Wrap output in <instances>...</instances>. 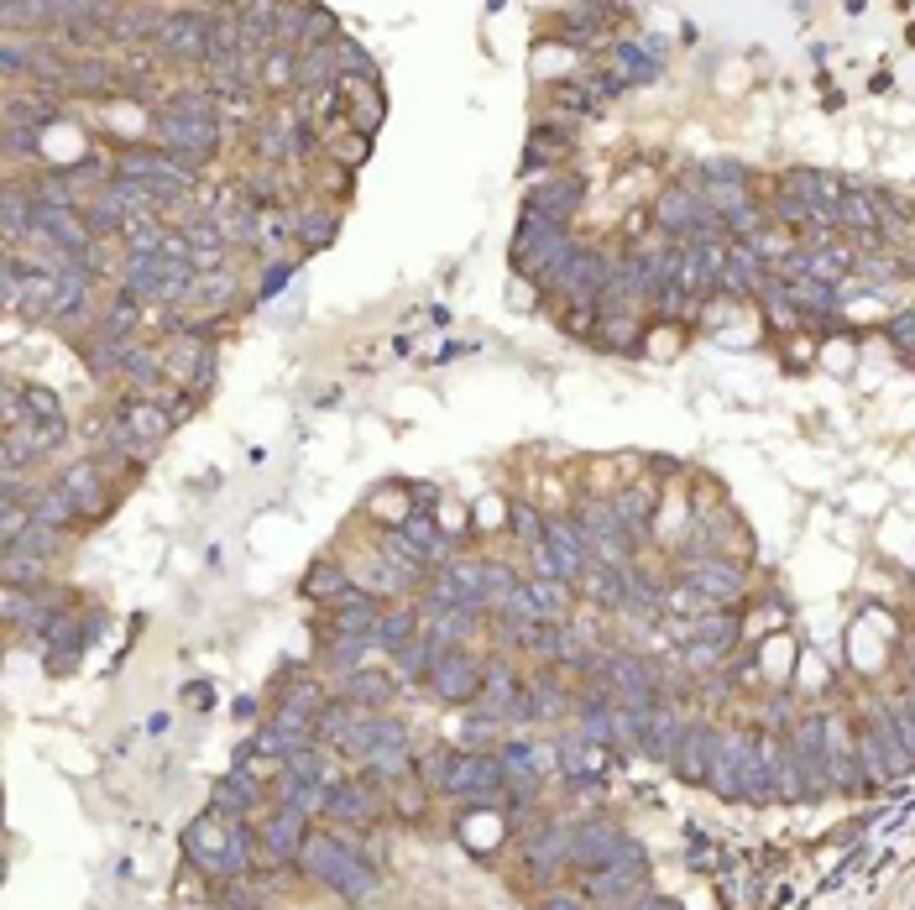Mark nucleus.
Here are the masks:
<instances>
[{
	"label": "nucleus",
	"mask_w": 915,
	"mask_h": 910,
	"mask_svg": "<svg viewBox=\"0 0 915 910\" xmlns=\"http://www.w3.org/2000/svg\"><path fill=\"white\" fill-rule=\"evenodd\" d=\"M194 278L199 272L188 262H173V257H126L120 262V288L141 304H184Z\"/></svg>",
	"instance_id": "1"
},
{
	"label": "nucleus",
	"mask_w": 915,
	"mask_h": 910,
	"mask_svg": "<svg viewBox=\"0 0 915 910\" xmlns=\"http://www.w3.org/2000/svg\"><path fill=\"white\" fill-rule=\"evenodd\" d=\"M304 863L325 879V885H335L346 900H372V889H377V879H372V868L356 859L351 853V842L346 838H329V832H320V838H309L304 842Z\"/></svg>",
	"instance_id": "2"
},
{
	"label": "nucleus",
	"mask_w": 915,
	"mask_h": 910,
	"mask_svg": "<svg viewBox=\"0 0 915 910\" xmlns=\"http://www.w3.org/2000/svg\"><path fill=\"white\" fill-rule=\"evenodd\" d=\"M116 178H131V184H147L163 205H184L194 194V168H184L178 158H163V152H120L116 158Z\"/></svg>",
	"instance_id": "3"
},
{
	"label": "nucleus",
	"mask_w": 915,
	"mask_h": 910,
	"mask_svg": "<svg viewBox=\"0 0 915 910\" xmlns=\"http://www.w3.org/2000/svg\"><path fill=\"white\" fill-rule=\"evenodd\" d=\"M711 785L722 795H758V785H769V780H764V759H758V743H749V738L717 743Z\"/></svg>",
	"instance_id": "4"
},
{
	"label": "nucleus",
	"mask_w": 915,
	"mask_h": 910,
	"mask_svg": "<svg viewBox=\"0 0 915 910\" xmlns=\"http://www.w3.org/2000/svg\"><path fill=\"white\" fill-rule=\"evenodd\" d=\"M644 863V853H638V842H628L612 821H587L581 832H576V842H570V863L576 868H607V863Z\"/></svg>",
	"instance_id": "5"
},
{
	"label": "nucleus",
	"mask_w": 915,
	"mask_h": 910,
	"mask_svg": "<svg viewBox=\"0 0 915 910\" xmlns=\"http://www.w3.org/2000/svg\"><path fill=\"white\" fill-rule=\"evenodd\" d=\"M487 602V575H482V560H450L445 571L435 575V592H429V607L435 612H450V607H482Z\"/></svg>",
	"instance_id": "6"
},
{
	"label": "nucleus",
	"mask_w": 915,
	"mask_h": 910,
	"mask_svg": "<svg viewBox=\"0 0 915 910\" xmlns=\"http://www.w3.org/2000/svg\"><path fill=\"white\" fill-rule=\"evenodd\" d=\"M158 137H163V147L184 163V168H199V163L215 152V142H220L215 120H188V116H173V110L158 116Z\"/></svg>",
	"instance_id": "7"
},
{
	"label": "nucleus",
	"mask_w": 915,
	"mask_h": 910,
	"mask_svg": "<svg viewBox=\"0 0 915 910\" xmlns=\"http://www.w3.org/2000/svg\"><path fill=\"white\" fill-rule=\"evenodd\" d=\"M502 785H508L502 759H487V754H461L445 774V791L461 795V801H497Z\"/></svg>",
	"instance_id": "8"
},
{
	"label": "nucleus",
	"mask_w": 915,
	"mask_h": 910,
	"mask_svg": "<svg viewBox=\"0 0 915 910\" xmlns=\"http://www.w3.org/2000/svg\"><path fill=\"white\" fill-rule=\"evenodd\" d=\"M158 48L167 58H205L210 63V11H178V16H163L158 26Z\"/></svg>",
	"instance_id": "9"
},
{
	"label": "nucleus",
	"mask_w": 915,
	"mask_h": 910,
	"mask_svg": "<svg viewBox=\"0 0 915 910\" xmlns=\"http://www.w3.org/2000/svg\"><path fill=\"white\" fill-rule=\"evenodd\" d=\"M607 283H612V262H607V257H602V252H576V257L565 262V272L549 288L570 293L576 304H602Z\"/></svg>",
	"instance_id": "10"
},
{
	"label": "nucleus",
	"mask_w": 915,
	"mask_h": 910,
	"mask_svg": "<svg viewBox=\"0 0 915 910\" xmlns=\"http://www.w3.org/2000/svg\"><path fill=\"white\" fill-rule=\"evenodd\" d=\"M257 147H262V158H267V163H288V158L309 152L304 116H299V110H273V116L257 126Z\"/></svg>",
	"instance_id": "11"
},
{
	"label": "nucleus",
	"mask_w": 915,
	"mask_h": 910,
	"mask_svg": "<svg viewBox=\"0 0 915 910\" xmlns=\"http://www.w3.org/2000/svg\"><path fill=\"white\" fill-rule=\"evenodd\" d=\"M435 691L445 696V701H471L476 686H482V670H476V660H471L466 649H445V654H435Z\"/></svg>",
	"instance_id": "12"
},
{
	"label": "nucleus",
	"mask_w": 915,
	"mask_h": 910,
	"mask_svg": "<svg viewBox=\"0 0 915 910\" xmlns=\"http://www.w3.org/2000/svg\"><path fill=\"white\" fill-rule=\"evenodd\" d=\"M685 586H696L706 602H732L743 592V571L732 560H717V555H702L685 565Z\"/></svg>",
	"instance_id": "13"
},
{
	"label": "nucleus",
	"mask_w": 915,
	"mask_h": 910,
	"mask_svg": "<svg viewBox=\"0 0 915 910\" xmlns=\"http://www.w3.org/2000/svg\"><path fill=\"white\" fill-rule=\"evenodd\" d=\"M184 241H188V267L199 272V278H210V272H225V236H220V225L210 215H194L184 225Z\"/></svg>",
	"instance_id": "14"
},
{
	"label": "nucleus",
	"mask_w": 915,
	"mask_h": 910,
	"mask_svg": "<svg viewBox=\"0 0 915 910\" xmlns=\"http://www.w3.org/2000/svg\"><path fill=\"white\" fill-rule=\"evenodd\" d=\"M377 623H382V607H377V597H367V592H346V597L329 607V628H335V639H372Z\"/></svg>",
	"instance_id": "15"
},
{
	"label": "nucleus",
	"mask_w": 915,
	"mask_h": 910,
	"mask_svg": "<svg viewBox=\"0 0 915 910\" xmlns=\"http://www.w3.org/2000/svg\"><path fill=\"white\" fill-rule=\"evenodd\" d=\"M717 733H711V727H702V722H691V727H685L681 733V743H675V754H670V759H675V769H681L685 780H711V765H717Z\"/></svg>",
	"instance_id": "16"
},
{
	"label": "nucleus",
	"mask_w": 915,
	"mask_h": 910,
	"mask_svg": "<svg viewBox=\"0 0 915 910\" xmlns=\"http://www.w3.org/2000/svg\"><path fill=\"white\" fill-rule=\"evenodd\" d=\"M576 205H581V178H549V184H540V189L529 194L523 215H540V220H549V225H565Z\"/></svg>",
	"instance_id": "17"
},
{
	"label": "nucleus",
	"mask_w": 915,
	"mask_h": 910,
	"mask_svg": "<svg viewBox=\"0 0 915 910\" xmlns=\"http://www.w3.org/2000/svg\"><path fill=\"white\" fill-rule=\"evenodd\" d=\"M231 832H235V821H231V827H220V816H199V821L188 827V853H194L199 863H210V868H220V874H225Z\"/></svg>",
	"instance_id": "18"
},
{
	"label": "nucleus",
	"mask_w": 915,
	"mask_h": 910,
	"mask_svg": "<svg viewBox=\"0 0 915 910\" xmlns=\"http://www.w3.org/2000/svg\"><path fill=\"white\" fill-rule=\"evenodd\" d=\"M58 487L73 498L79 513H90V518L94 513H105V481H100V466H94V460H73L69 471L58 477Z\"/></svg>",
	"instance_id": "19"
},
{
	"label": "nucleus",
	"mask_w": 915,
	"mask_h": 910,
	"mask_svg": "<svg viewBox=\"0 0 915 910\" xmlns=\"http://www.w3.org/2000/svg\"><path fill=\"white\" fill-rule=\"evenodd\" d=\"M210 220L220 225L225 246H257V225H262V210L246 205V199H231V205H215Z\"/></svg>",
	"instance_id": "20"
},
{
	"label": "nucleus",
	"mask_w": 915,
	"mask_h": 910,
	"mask_svg": "<svg viewBox=\"0 0 915 910\" xmlns=\"http://www.w3.org/2000/svg\"><path fill=\"white\" fill-rule=\"evenodd\" d=\"M351 586H356V592H367V597H398V592H408L414 581H408V575H403L387 555H377V560H361V565H356Z\"/></svg>",
	"instance_id": "21"
},
{
	"label": "nucleus",
	"mask_w": 915,
	"mask_h": 910,
	"mask_svg": "<svg viewBox=\"0 0 915 910\" xmlns=\"http://www.w3.org/2000/svg\"><path fill=\"white\" fill-rule=\"evenodd\" d=\"M262 842H267V853L273 859H293V853H304V812H293V806H282L267 827H262Z\"/></svg>",
	"instance_id": "22"
},
{
	"label": "nucleus",
	"mask_w": 915,
	"mask_h": 910,
	"mask_svg": "<svg viewBox=\"0 0 915 910\" xmlns=\"http://www.w3.org/2000/svg\"><path fill=\"white\" fill-rule=\"evenodd\" d=\"M785 194L800 199L806 210H822V205H837V199H843V184L826 178V173H816V168H796L790 178H785Z\"/></svg>",
	"instance_id": "23"
},
{
	"label": "nucleus",
	"mask_w": 915,
	"mask_h": 910,
	"mask_svg": "<svg viewBox=\"0 0 915 910\" xmlns=\"http://www.w3.org/2000/svg\"><path fill=\"white\" fill-rule=\"evenodd\" d=\"M722 288H732V293H749V288L764 283V262L753 257L749 241H738V246H728L722 252V278H717Z\"/></svg>",
	"instance_id": "24"
},
{
	"label": "nucleus",
	"mask_w": 915,
	"mask_h": 910,
	"mask_svg": "<svg viewBox=\"0 0 915 910\" xmlns=\"http://www.w3.org/2000/svg\"><path fill=\"white\" fill-rule=\"evenodd\" d=\"M638 874L644 868H623V863H607V868H591V879H587V895L591 900H612V906L623 910V900L638 889Z\"/></svg>",
	"instance_id": "25"
},
{
	"label": "nucleus",
	"mask_w": 915,
	"mask_h": 910,
	"mask_svg": "<svg viewBox=\"0 0 915 910\" xmlns=\"http://www.w3.org/2000/svg\"><path fill=\"white\" fill-rule=\"evenodd\" d=\"M194 314H220L235 304V278L231 272H210V278H194V288H188L184 299Z\"/></svg>",
	"instance_id": "26"
},
{
	"label": "nucleus",
	"mask_w": 915,
	"mask_h": 910,
	"mask_svg": "<svg viewBox=\"0 0 915 910\" xmlns=\"http://www.w3.org/2000/svg\"><path fill=\"white\" fill-rule=\"evenodd\" d=\"M476 633V618H471L466 607H450V612H440L435 618V628H429V644H435V654H445V649H461Z\"/></svg>",
	"instance_id": "27"
},
{
	"label": "nucleus",
	"mask_w": 915,
	"mask_h": 910,
	"mask_svg": "<svg viewBox=\"0 0 915 910\" xmlns=\"http://www.w3.org/2000/svg\"><path fill=\"white\" fill-rule=\"evenodd\" d=\"M581 592H587L591 602H602V607H628V575L607 571V565H591L587 581H581Z\"/></svg>",
	"instance_id": "28"
},
{
	"label": "nucleus",
	"mask_w": 915,
	"mask_h": 910,
	"mask_svg": "<svg viewBox=\"0 0 915 910\" xmlns=\"http://www.w3.org/2000/svg\"><path fill=\"white\" fill-rule=\"evenodd\" d=\"M529 592H534V602H540V618H544V623H565V607H570V581H560V575H534V581H529Z\"/></svg>",
	"instance_id": "29"
},
{
	"label": "nucleus",
	"mask_w": 915,
	"mask_h": 910,
	"mask_svg": "<svg viewBox=\"0 0 915 910\" xmlns=\"http://www.w3.org/2000/svg\"><path fill=\"white\" fill-rule=\"evenodd\" d=\"M299 69H304V52L273 48L262 58V84H267V90H299Z\"/></svg>",
	"instance_id": "30"
},
{
	"label": "nucleus",
	"mask_w": 915,
	"mask_h": 910,
	"mask_svg": "<svg viewBox=\"0 0 915 910\" xmlns=\"http://www.w3.org/2000/svg\"><path fill=\"white\" fill-rule=\"evenodd\" d=\"M32 518L47 528H69L73 518H79V508H73V498L63 487H43V492L32 498Z\"/></svg>",
	"instance_id": "31"
},
{
	"label": "nucleus",
	"mask_w": 915,
	"mask_h": 910,
	"mask_svg": "<svg viewBox=\"0 0 915 910\" xmlns=\"http://www.w3.org/2000/svg\"><path fill=\"white\" fill-rule=\"evenodd\" d=\"M0 575H5V586H43L47 560H43V555H32V550H5Z\"/></svg>",
	"instance_id": "32"
},
{
	"label": "nucleus",
	"mask_w": 915,
	"mask_h": 910,
	"mask_svg": "<svg viewBox=\"0 0 915 910\" xmlns=\"http://www.w3.org/2000/svg\"><path fill=\"white\" fill-rule=\"evenodd\" d=\"M252 806H257V780H252V774H246V780H241V774L220 780V791H215V812H225L235 821V816L252 812Z\"/></svg>",
	"instance_id": "33"
},
{
	"label": "nucleus",
	"mask_w": 915,
	"mask_h": 910,
	"mask_svg": "<svg viewBox=\"0 0 915 910\" xmlns=\"http://www.w3.org/2000/svg\"><path fill=\"white\" fill-rule=\"evenodd\" d=\"M869 738H873V748H879V759H884V769H890V774H900V769L911 765L915 754L911 748H905V743H900V733H894V722L890 718H879L869 727Z\"/></svg>",
	"instance_id": "34"
},
{
	"label": "nucleus",
	"mask_w": 915,
	"mask_h": 910,
	"mask_svg": "<svg viewBox=\"0 0 915 910\" xmlns=\"http://www.w3.org/2000/svg\"><path fill=\"white\" fill-rule=\"evenodd\" d=\"M26 424H43V430H69V419H63V408L53 398V387H26Z\"/></svg>",
	"instance_id": "35"
},
{
	"label": "nucleus",
	"mask_w": 915,
	"mask_h": 910,
	"mask_svg": "<svg viewBox=\"0 0 915 910\" xmlns=\"http://www.w3.org/2000/svg\"><path fill=\"white\" fill-rule=\"evenodd\" d=\"M617 84H649L659 73V63H655V52H644V43H623L617 48Z\"/></svg>",
	"instance_id": "36"
},
{
	"label": "nucleus",
	"mask_w": 915,
	"mask_h": 910,
	"mask_svg": "<svg viewBox=\"0 0 915 910\" xmlns=\"http://www.w3.org/2000/svg\"><path fill=\"white\" fill-rule=\"evenodd\" d=\"M570 842H576V832H570V827H549V832H544V842H534L529 863H534L540 874H549V868H555L560 859H570Z\"/></svg>",
	"instance_id": "37"
},
{
	"label": "nucleus",
	"mask_w": 915,
	"mask_h": 910,
	"mask_svg": "<svg viewBox=\"0 0 915 910\" xmlns=\"http://www.w3.org/2000/svg\"><path fill=\"white\" fill-rule=\"evenodd\" d=\"M137 314H141V299H131V293H120L116 304L105 310V319H100V336L131 340V330H137Z\"/></svg>",
	"instance_id": "38"
},
{
	"label": "nucleus",
	"mask_w": 915,
	"mask_h": 910,
	"mask_svg": "<svg viewBox=\"0 0 915 910\" xmlns=\"http://www.w3.org/2000/svg\"><path fill=\"white\" fill-rule=\"evenodd\" d=\"M329 816H340V821L372 816V785H340V791L329 795Z\"/></svg>",
	"instance_id": "39"
},
{
	"label": "nucleus",
	"mask_w": 915,
	"mask_h": 910,
	"mask_svg": "<svg viewBox=\"0 0 915 910\" xmlns=\"http://www.w3.org/2000/svg\"><path fill=\"white\" fill-rule=\"evenodd\" d=\"M785 293H790V304L796 310H832L843 293L832 283H816V278H800V283H785Z\"/></svg>",
	"instance_id": "40"
},
{
	"label": "nucleus",
	"mask_w": 915,
	"mask_h": 910,
	"mask_svg": "<svg viewBox=\"0 0 915 910\" xmlns=\"http://www.w3.org/2000/svg\"><path fill=\"white\" fill-rule=\"evenodd\" d=\"M414 612L408 607H393V612H382V623H377V644L382 649H403V644H414Z\"/></svg>",
	"instance_id": "41"
},
{
	"label": "nucleus",
	"mask_w": 915,
	"mask_h": 910,
	"mask_svg": "<svg viewBox=\"0 0 915 910\" xmlns=\"http://www.w3.org/2000/svg\"><path fill=\"white\" fill-rule=\"evenodd\" d=\"M879 199H869V194H858V189H847L843 194V220L847 225H858V231H869V236H879Z\"/></svg>",
	"instance_id": "42"
},
{
	"label": "nucleus",
	"mask_w": 915,
	"mask_h": 910,
	"mask_svg": "<svg viewBox=\"0 0 915 910\" xmlns=\"http://www.w3.org/2000/svg\"><path fill=\"white\" fill-rule=\"evenodd\" d=\"M681 722L670 718V712H649V727H644V743H649V754H675V743H681Z\"/></svg>",
	"instance_id": "43"
},
{
	"label": "nucleus",
	"mask_w": 915,
	"mask_h": 910,
	"mask_svg": "<svg viewBox=\"0 0 915 910\" xmlns=\"http://www.w3.org/2000/svg\"><path fill=\"white\" fill-rule=\"evenodd\" d=\"M329 236H335V215L329 210H299V241H304L309 252L329 246Z\"/></svg>",
	"instance_id": "44"
},
{
	"label": "nucleus",
	"mask_w": 915,
	"mask_h": 910,
	"mask_svg": "<svg viewBox=\"0 0 915 910\" xmlns=\"http://www.w3.org/2000/svg\"><path fill=\"white\" fill-rule=\"evenodd\" d=\"M346 592H351V575L340 571V565H314V575H309V597L340 602Z\"/></svg>",
	"instance_id": "45"
},
{
	"label": "nucleus",
	"mask_w": 915,
	"mask_h": 910,
	"mask_svg": "<svg viewBox=\"0 0 915 910\" xmlns=\"http://www.w3.org/2000/svg\"><path fill=\"white\" fill-rule=\"evenodd\" d=\"M26 528H32V508H22V503L0 508V539H5V550H16V545H22Z\"/></svg>",
	"instance_id": "46"
},
{
	"label": "nucleus",
	"mask_w": 915,
	"mask_h": 910,
	"mask_svg": "<svg viewBox=\"0 0 915 910\" xmlns=\"http://www.w3.org/2000/svg\"><path fill=\"white\" fill-rule=\"evenodd\" d=\"M16 550H32V555H43V560H53V555L63 550V528H47V524L32 518V528H26V539L16 545Z\"/></svg>",
	"instance_id": "47"
},
{
	"label": "nucleus",
	"mask_w": 915,
	"mask_h": 910,
	"mask_svg": "<svg viewBox=\"0 0 915 910\" xmlns=\"http://www.w3.org/2000/svg\"><path fill=\"white\" fill-rule=\"evenodd\" d=\"M602 325H607V330H602V346H612V351H623V346H634V340H638V319L628 310L607 314Z\"/></svg>",
	"instance_id": "48"
},
{
	"label": "nucleus",
	"mask_w": 915,
	"mask_h": 910,
	"mask_svg": "<svg viewBox=\"0 0 915 910\" xmlns=\"http://www.w3.org/2000/svg\"><path fill=\"white\" fill-rule=\"evenodd\" d=\"M581 524H587L591 534H628V524L617 518V503H587L581 508Z\"/></svg>",
	"instance_id": "49"
},
{
	"label": "nucleus",
	"mask_w": 915,
	"mask_h": 910,
	"mask_svg": "<svg viewBox=\"0 0 915 910\" xmlns=\"http://www.w3.org/2000/svg\"><path fill=\"white\" fill-rule=\"evenodd\" d=\"M398 670L403 675H429L435 670V644L429 639H414V644L398 649Z\"/></svg>",
	"instance_id": "50"
},
{
	"label": "nucleus",
	"mask_w": 915,
	"mask_h": 910,
	"mask_svg": "<svg viewBox=\"0 0 915 910\" xmlns=\"http://www.w3.org/2000/svg\"><path fill=\"white\" fill-rule=\"evenodd\" d=\"M702 184H749V168L743 163H728V158H706L702 168H696Z\"/></svg>",
	"instance_id": "51"
},
{
	"label": "nucleus",
	"mask_w": 915,
	"mask_h": 910,
	"mask_svg": "<svg viewBox=\"0 0 915 910\" xmlns=\"http://www.w3.org/2000/svg\"><path fill=\"white\" fill-rule=\"evenodd\" d=\"M288 712H299V718H320V707H325V691L314 686V680H299L293 691H288V701H282Z\"/></svg>",
	"instance_id": "52"
},
{
	"label": "nucleus",
	"mask_w": 915,
	"mask_h": 910,
	"mask_svg": "<svg viewBox=\"0 0 915 910\" xmlns=\"http://www.w3.org/2000/svg\"><path fill=\"white\" fill-rule=\"evenodd\" d=\"M749 246H753V257H758V262H764V257L790 262V236H785V231H753Z\"/></svg>",
	"instance_id": "53"
},
{
	"label": "nucleus",
	"mask_w": 915,
	"mask_h": 910,
	"mask_svg": "<svg viewBox=\"0 0 915 910\" xmlns=\"http://www.w3.org/2000/svg\"><path fill=\"white\" fill-rule=\"evenodd\" d=\"M617 518L628 528H644V518H649V492H644V487L623 492V498H617Z\"/></svg>",
	"instance_id": "54"
},
{
	"label": "nucleus",
	"mask_w": 915,
	"mask_h": 910,
	"mask_svg": "<svg viewBox=\"0 0 915 910\" xmlns=\"http://www.w3.org/2000/svg\"><path fill=\"white\" fill-rule=\"evenodd\" d=\"M482 575H487V602H502L518 586L513 571H508V565H497V560H482Z\"/></svg>",
	"instance_id": "55"
},
{
	"label": "nucleus",
	"mask_w": 915,
	"mask_h": 910,
	"mask_svg": "<svg viewBox=\"0 0 915 910\" xmlns=\"http://www.w3.org/2000/svg\"><path fill=\"white\" fill-rule=\"evenodd\" d=\"M513 528H518V539H529V545H544V539H549V528L534 518V508H523V503L513 508Z\"/></svg>",
	"instance_id": "56"
},
{
	"label": "nucleus",
	"mask_w": 915,
	"mask_h": 910,
	"mask_svg": "<svg viewBox=\"0 0 915 910\" xmlns=\"http://www.w3.org/2000/svg\"><path fill=\"white\" fill-rule=\"evenodd\" d=\"M346 691L356 701H387V680L382 675H356V680H346Z\"/></svg>",
	"instance_id": "57"
},
{
	"label": "nucleus",
	"mask_w": 915,
	"mask_h": 910,
	"mask_svg": "<svg viewBox=\"0 0 915 910\" xmlns=\"http://www.w3.org/2000/svg\"><path fill=\"white\" fill-rule=\"evenodd\" d=\"M450 765H455V754H450V748H440V754H429V759L419 765V774L429 780V785H440V791H445V774H450Z\"/></svg>",
	"instance_id": "58"
},
{
	"label": "nucleus",
	"mask_w": 915,
	"mask_h": 910,
	"mask_svg": "<svg viewBox=\"0 0 915 910\" xmlns=\"http://www.w3.org/2000/svg\"><path fill=\"white\" fill-rule=\"evenodd\" d=\"M560 754H565V769H570V774H581V769L597 765V754L587 748V738H570V743L560 748Z\"/></svg>",
	"instance_id": "59"
},
{
	"label": "nucleus",
	"mask_w": 915,
	"mask_h": 910,
	"mask_svg": "<svg viewBox=\"0 0 915 910\" xmlns=\"http://www.w3.org/2000/svg\"><path fill=\"white\" fill-rule=\"evenodd\" d=\"M288 278H293V262H288V257H282V262H267V283H262V299H273V293H278V288L288 283Z\"/></svg>",
	"instance_id": "60"
},
{
	"label": "nucleus",
	"mask_w": 915,
	"mask_h": 910,
	"mask_svg": "<svg viewBox=\"0 0 915 910\" xmlns=\"http://www.w3.org/2000/svg\"><path fill=\"white\" fill-rule=\"evenodd\" d=\"M894 340H900V346L915 340V314H900V319H894Z\"/></svg>",
	"instance_id": "61"
},
{
	"label": "nucleus",
	"mask_w": 915,
	"mask_h": 910,
	"mask_svg": "<svg viewBox=\"0 0 915 910\" xmlns=\"http://www.w3.org/2000/svg\"><path fill=\"white\" fill-rule=\"evenodd\" d=\"M779 220H806V205H800V199H790V194H785V199H779Z\"/></svg>",
	"instance_id": "62"
},
{
	"label": "nucleus",
	"mask_w": 915,
	"mask_h": 910,
	"mask_svg": "<svg viewBox=\"0 0 915 910\" xmlns=\"http://www.w3.org/2000/svg\"><path fill=\"white\" fill-rule=\"evenodd\" d=\"M540 910H587V906H581V900H565V895H555V900H544Z\"/></svg>",
	"instance_id": "63"
},
{
	"label": "nucleus",
	"mask_w": 915,
	"mask_h": 910,
	"mask_svg": "<svg viewBox=\"0 0 915 910\" xmlns=\"http://www.w3.org/2000/svg\"><path fill=\"white\" fill-rule=\"evenodd\" d=\"M905 707H911V718H915V696H905Z\"/></svg>",
	"instance_id": "64"
}]
</instances>
